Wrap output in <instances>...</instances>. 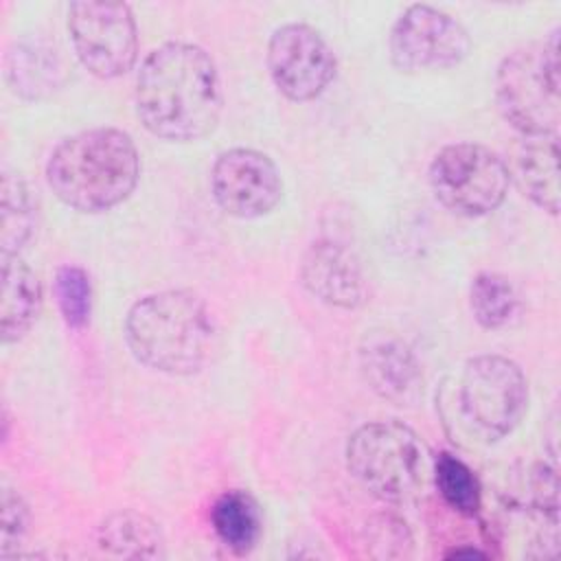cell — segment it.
I'll list each match as a JSON object with an SVG mask.
<instances>
[{
	"label": "cell",
	"instance_id": "obj_1",
	"mask_svg": "<svg viewBox=\"0 0 561 561\" xmlns=\"http://www.w3.org/2000/svg\"><path fill=\"white\" fill-rule=\"evenodd\" d=\"M136 114L167 142H195L215 131L224 92L213 57L191 42L153 48L136 77Z\"/></svg>",
	"mask_w": 561,
	"mask_h": 561
},
{
	"label": "cell",
	"instance_id": "obj_2",
	"mask_svg": "<svg viewBox=\"0 0 561 561\" xmlns=\"http://www.w3.org/2000/svg\"><path fill=\"white\" fill-rule=\"evenodd\" d=\"M140 178V156L129 134L94 127L55 145L46 182L55 197L79 213H105L123 204Z\"/></svg>",
	"mask_w": 561,
	"mask_h": 561
},
{
	"label": "cell",
	"instance_id": "obj_3",
	"mask_svg": "<svg viewBox=\"0 0 561 561\" xmlns=\"http://www.w3.org/2000/svg\"><path fill=\"white\" fill-rule=\"evenodd\" d=\"M123 335L134 359L149 370L193 375L210 355L215 324L197 294L164 289L138 298L127 309Z\"/></svg>",
	"mask_w": 561,
	"mask_h": 561
},
{
	"label": "cell",
	"instance_id": "obj_4",
	"mask_svg": "<svg viewBox=\"0 0 561 561\" xmlns=\"http://www.w3.org/2000/svg\"><path fill=\"white\" fill-rule=\"evenodd\" d=\"M561 79L557 33L550 42L508 53L495 72V103L522 136L557 134L561 121Z\"/></svg>",
	"mask_w": 561,
	"mask_h": 561
},
{
	"label": "cell",
	"instance_id": "obj_5",
	"mask_svg": "<svg viewBox=\"0 0 561 561\" xmlns=\"http://www.w3.org/2000/svg\"><path fill=\"white\" fill-rule=\"evenodd\" d=\"M348 473L377 500L401 504L419 493L425 480V447L401 421H373L346 440Z\"/></svg>",
	"mask_w": 561,
	"mask_h": 561
},
{
	"label": "cell",
	"instance_id": "obj_6",
	"mask_svg": "<svg viewBox=\"0 0 561 561\" xmlns=\"http://www.w3.org/2000/svg\"><path fill=\"white\" fill-rule=\"evenodd\" d=\"M454 401L467 432L482 443H495L522 423L528 410V381L513 359L476 355L458 373Z\"/></svg>",
	"mask_w": 561,
	"mask_h": 561
},
{
	"label": "cell",
	"instance_id": "obj_7",
	"mask_svg": "<svg viewBox=\"0 0 561 561\" xmlns=\"http://www.w3.org/2000/svg\"><path fill=\"white\" fill-rule=\"evenodd\" d=\"M427 180L434 197L462 217H484L497 210L511 186L508 164L478 142L443 147L430 162Z\"/></svg>",
	"mask_w": 561,
	"mask_h": 561
},
{
	"label": "cell",
	"instance_id": "obj_8",
	"mask_svg": "<svg viewBox=\"0 0 561 561\" xmlns=\"http://www.w3.org/2000/svg\"><path fill=\"white\" fill-rule=\"evenodd\" d=\"M68 33L81 66L99 79L123 77L138 59V26L125 2H70Z\"/></svg>",
	"mask_w": 561,
	"mask_h": 561
},
{
	"label": "cell",
	"instance_id": "obj_9",
	"mask_svg": "<svg viewBox=\"0 0 561 561\" xmlns=\"http://www.w3.org/2000/svg\"><path fill=\"white\" fill-rule=\"evenodd\" d=\"M390 61L401 72L447 70L471 53L467 28L432 4L408 7L388 35Z\"/></svg>",
	"mask_w": 561,
	"mask_h": 561
},
{
	"label": "cell",
	"instance_id": "obj_10",
	"mask_svg": "<svg viewBox=\"0 0 561 561\" xmlns=\"http://www.w3.org/2000/svg\"><path fill=\"white\" fill-rule=\"evenodd\" d=\"M267 70L283 96L307 103L331 85L337 61L313 26L289 22L278 26L267 42Z\"/></svg>",
	"mask_w": 561,
	"mask_h": 561
},
{
	"label": "cell",
	"instance_id": "obj_11",
	"mask_svg": "<svg viewBox=\"0 0 561 561\" xmlns=\"http://www.w3.org/2000/svg\"><path fill=\"white\" fill-rule=\"evenodd\" d=\"M210 191L217 206L237 219H256L276 208L283 178L276 162L256 149L221 151L210 169Z\"/></svg>",
	"mask_w": 561,
	"mask_h": 561
},
{
	"label": "cell",
	"instance_id": "obj_12",
	"mask_svg": "<svg viewBox=\"0 0 561 561\" xmlns=\"http://www.w3.org/2000/svg\"><path fill=\"white\" fill-rule=\"evenodd\" d=\"M359 373L368 388L394 405L423 397V373L410 346L392 333H368L359 346Z\"/></svg>",
	"mask_w": 561,
	"mask_h": 561
},
{
	"label": "cell",
	"instance_id": "obj_13",
	"mask_svg": "<svg viewBox=\"0 0 561 561\" xmlns=\"http://www.w3.org/2000/svg\"><path fill=\"white\" fill-rule=\"evenodd\" d=\"M298 276L302 287L324 305L355 309L366 300V283L357 256L333 239H318L305 250Z\"/></svg>",
	"mask_w": 561,
	"mask_h": 561
},
{
	"label": "cell",
	"instance_id": "obj_14",
	"mask_svg": "<svg viewBox=\"0 0 561 561\" xmlns=\"http://www.w3.org/2000/svg\"><path fill=\"white\" fill-rule=\"evenodd\" d=\"M508 175L533 204L557 215L561 206L557 134L522 136L515 147Z\"/></svg>",
	"mask_w": 561,
	"mask_h": 561
},
{
	"label": "cell",
	"instance_id": "obj_15",
	"mask_svg": "<svg viewBox=\"0 0 561 561\" xmlns=\"http://www.w3.org/2000/svg\"><path fill=\"white\" fill-rule=\"evenodd\" d=\"M2 289H0V337L4 344L20 342L35 324L44 291L37 274L20 254H0Z\"/></svg>",
	"mask_w": 561,
	"mask_h": 561
},
{
	"label": "cell",
	"instance_id": "obj_16",
	"mask_svg": "<svg viewBox=\"0 0 561 561\" xmlns=\"http://www.w3.org/2000/svg\"><path fill=\"white\" fill-rule=\"evenodd\" d=\"M99 548L121 559H158L162 557V533L145 513L125 508L110 513L96 530Z\"/></svg>",
	"mask_w": 561,
	"mask_h": 561
},
{
	"label": "cell",
	"instance_id": "obj_17",
	"mask_svg": "<svg viewBox=\"0 0 561 561\" xmlns=\"http://www.w3.org/2000/svg\"><path fill=\"white\" fill-rule=\"evenodd\" d=\"M7 81L24 99H44L61 85V61L53 46L42 39L20 42L4 64Z\"/></svg>",
	"mask_w": 561,
	"mask_h": 561
},
{
	"label": "cell",
	"instance_id": "obj_18",
	"mask_svg": "<svg viewBox=\"0 0 561 561\" xmlns=\"http://www.w3.org/2000/svg\"><path fill=\"white\" fill-rule=\"evenodd\" d=\"M210 524L219 541L234 554H248L263 530L261 508L245 491H226L210 508Z\"/></svg>",
	"mask_w": 561,
	"mask_h": 561
},
{
	"label": "cell",
	"instance_id": "obj_19",
	"mask_svg": "<svg viewBox=\"0 0 561 561\" xmlns=\"http://www.w3.org/2000/svg\"><path fill=\"white\" fill-rule=\"evenodd\" d=\"M0 208V250L20 254L37 230V199L22 175L2 173Z\"/></svg>",
	"mask_w": 561,
	"mask_h": 561
},
{
	"label": "cell",
	"instance_id": "obj_20",
	"mask_svg": "<svg viewBox=\"0 0 561 561\" xmlns=\"http://www.w3.org/2000/svg\"><path fill=\"white\" fill-rule=\"evenodd\" d=\"M469 307L480 327L502 329L515 318L519 296L504 274L480 272L469 287Z\"/></svg>",
	"mask_w": 561,
	"mask_h": 561
},
{
	"label": "cell",
	"instance_id": "obj_21",
	"mask_svg": "<svg viewBox=\"0 0 561 561\" xmlns=\"http://www.w3.org/2000/svg\"><path fill=\"white\" fill-rule=\"evenodd\" d=\"M434 482L443 502L465 517L478 515L482 506V486L473 469L454 454H438L434 460Z\"/></svg>",
	"mask_w": 561,
	"mask_h": 561
},
{
	"label": "cell",
	"instance_id": "obj_22",
	"mask_svg": "<svg viewBox=\"0 0 561 561\" xmlns=\"http://www.w3.org/2000/svg\"><path fill=\"white\" fill-rule=\"evenodd\" d=\"M55 298L68 329H83L92 311V285L83 267L66 263L55 272Z\"/></svg>",
	"mask_w": 561,
	"mask_h": 561
},
{
	"label": "cell",
	"instance_id": "obj_23",
	"mask_svg": "<svg viewBox=\"0 0 561 561\" xmlns=\"http://www.w3.org/2000/svg\"><path fill=\"white\" fill-rule=\"evenodd\" d=\"M2 504V530H0V554L9 557L11 550L20 548L28 533L31 513L24 497L9 484H2L0 493Z\"/></svg>",
	"mask_w": 561,
	"mask_h": 561
},
{
	"label": "cell",
	"instance_id": "obj_24",
	"mask_svg": "<svg viewBox=\"0 0 561 561\" xmlns=\"http://www.w3.org/2000/svg\"><path fill=\"white\" fill-rule=\"evenodd\" d=\"M368 541L373 546H386L383 557H403L405 546L412 543V537L397 517L392 515H377L368 524Z\"/></svg>",
	"mask_w": 561,
	"mask_h": 561
},
{
	"label": "cell",
	"instance_id": "obj_25",
	"mask_svg": "<svg viewBox=\"0 0 561 561\" xmlns=\"http://www.w3.org/2000/svg\"><path fill=\"white\" fill-rule=\"evenodd\" d=\"M447 559H460V557H486L482 550H476V548H454L445 554Z\"/></svg>",
	"mask_w": 561,
	"mask_h": 561
}]
</instances>
